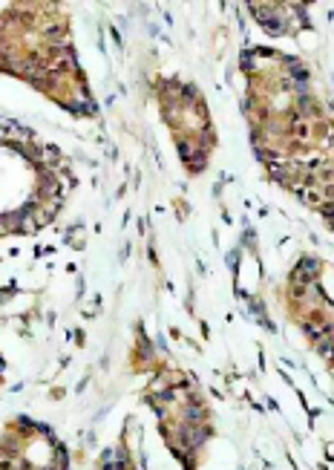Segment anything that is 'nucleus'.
I'll use <instances>...</instances> for the list:
<instances>
[{"label":"nucleus","instance_id":"1","mask_svg":"<svg viewBox=\"0 0 334 470\" xmlns=\"http://www.w3.org/2000/svg\"><path fill=\"white\" fill-rule=\"evenodd\" d=\"M320 349H323V355H329V358L334 355V344H332V341H329V344L323 341V344H320Z\"/></svg>","mask_w":334,"mask_h":470}]
</instances>
